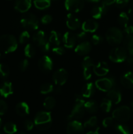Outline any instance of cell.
Returning <instances> with one entry per match:
<instances>
[{"label":"cell","mask_w":133,"mask_h":134,"mask_svg":"<svg viewBox=\"0 0 133 134\" xmlns=\"http://www.w3.org/2000/svg\"><path fill=\"white\" fill-rule=\"evenodd\" d=\"M83 98V97L82 96L78 94L75 96L74 105L70 115L68 116V119L69 120H78L83 116L86 111L83 105L86 102Z\"/></svg>","instance_id":"obj_1"},{"label":"cell","mask_w":133,"mask_h":134,"mask_svg":"<svg viewBox=\"0 0 133 134\" xmlns=\"http://www.w3.org/2000/svg\"><path fill=\"white\" fill-rule=\"evenodd\" d=\"M18 48V42L15 37L10 34H5L0 37V50L5 54L14 52Z\"/></svg>","instance_id":"obj_2"},{"label":"cell","mask_w":133,"mask_h":134,"mask_svg":"<svg viewBox=\"0 0 133 134\" xmlns=\"http://www.w3.org/2000/svg\"><path fill=\"white\" fill-rule=\"evenodd\" d=\"M34 124L40 130H46L52 125V116L48 111L37 113L34 119Z\"/></svg>","instance_id":"obj_3"},{"label":"cell","mask_w":133,"mask_h":134,"mask_svg":"<svg viewBox=\"0 0 133 134\" xmlns=\"http://www.w3.org/2000/svg\"><path fill=\"white\" fill-rule=\"evenodd\" d=\"M106 39L108 44L112 46L119 44L123 39V34L118 27H112L108 29L105 34Z\"/></svg>","instance_id":"obj_4"},{"label":"cell","mask_w":133,"mask_h":134,"mask_svg":"<svg viewBox=\"0 0 133 134\" xmlns=\"http://www.w3.org/2000/svg\"><path fill=\"white\" fill-rule=\"evenodd\" d=\"M33 41L43 52H47L50 49V43L49 41H47L45 33L43 30H39L34 34Z\"/></svg>","instance_id":"obj_5"},{"label":"cell","mask_w":133,"mask_h":134,"mask_svg":"<svg viewBox=\"0 0 133 134\" xmlns=\"http://www.w3.org/2000/svg\"><path fill=\"white\" fill-rule=\"evenodd\" d=\"M20 24L23 28L31 31L37 30L39 26L37 18L32 13H27L24 14L21 18Z\"/></svg>","instance_id":"obj_6"},{"label":"cell","mask_w":133,"mask_h":134,"mask_svg":"<svg viewBox=\"0 0 133 134\" xmlns=\"http://www.w3.org/2000/svg\"><path fill=\"white\" fill-rule=\"evenodd\" d=\"M131 111L128 106L123 105L117 107L112 112L113 119L121 122H125L130 119Z\"/></svg>","instance_id":"obj_7"},{"label":"cell","mask_w":133,"mask_h":134,"mask_svg":"<svg viewBox=\"0 0 133 134\" xmlns=\"http://www.w3.org/2000/svg\"><path fill=\"white\" fill-rule=\"evenodd\" d=\"M127 58L126 49L123 47H117L113 48L109 54V58L115 63H121Z\"/></svg>","instance_id":"obj_8"},{"label":"cell","mask_w":133,"mask_h":134,"mask_svg":"<svg viewBox=\"0 0 133 134\" xmlns=\"http://www.w3.org/2000/svg\"><path fill=\"white\" fill-rule=\"evenodd\" d=\"M115 85V79L113 77H104L95 81V86L96 88L102 92H108L112 89Z\"/></svg>","instance_id":"obj_9"},{"label":"cell","mask_w":133,"mask_h":134,"mask_svg":"<svg viewBox=\"0 0 133 134\" xmlns=\"http://www.w3.org/2000/svg\"><path fill=\"white\" fill-rule=\"evenodd\" d=\"M85 0H65V9L72 13H78L84 7Z\"/></svg>","instance_id":"obj_10"},{"label":"cell","mask_w":133,"mask_h":134,"mask_svg":"<svg viewBox=\"0 0 133 134\" xmlns=\"http://www.w3.org/2000/svg\"><path fill=\"white\" fill-rule=\"evenodd\" d=\"M94 61L90 56H85L82 62V66L83 68V76L85 80H89L92 76L91 68L94 66Z\"/></svg>","instance_id":"obj_11"},{"label":"cell","mask_w":133,"mask_h":134,"mask_svg":"<svg viewBox=\"0 0 133 134\" xmlns=\"http://www.w3.org/2000/svg\"><path fill=\"white\" fill-rule=\"evenodd\" d=\"M52 79L56 84L57 86H63L66 83L68 79V73L66 69L63 68H60L56 70L53 73Z\"/></svg>","instance_id":"obj_12"},{"label":"cell","mask_w":133,"mask_h":134,"mask_svg":"<svg viewBox=\"0 0 133 134\" xmlns=\"http://www.w3.org/2000/svg\"><path fill=\"white\" fill-rule=\"evenodd\" d=\"M67 134H83L84 127L78 120H70L66 127Z\"/></svg>","instance_id":"obj_13"},{"label":"cell","mask_w":133,"mask_h":134,"mask_svg":"<svg viewBox=\"0 0 133 134\" xmlns=\"http://www.w3.org/2000/svg\"><path fill=\"white\" fill-rule=\"evenodd\" d=\"M38 66L40 71L44 73H48L52 71L53 68V62L52 58L46 55L42 56L39 60Z\"/></svg>","instance_id":"obj_14"},{"label":"cell","mask_w":133,"mask_h":134,"mask_svg":"<svg viewBox=\"0 0 133 134\" xmlns=\"http://www.w3.org/2000/svg\"><path fill=\"white\" fill-rule=\"evenodd\" d=\"M91 44L87 41L80 42L75 47L74 52L79 56H86L91 51Z\"/></svg>","instance_id":"obj_15"},{"label":"cell","mask_w":133,"mask_h":134,"mask_svg":"<svg viewBox=\"0 0 133 134\" xmlns=\"http://www.w3.org/2000/svg\"><path fill=\"white\" fill-rule=\"evenodd\" d=\"M94 73L99 77H104L109 72V66L105 62H100L93 67Z\"/></svg>","instance_id":"obj_16"},{"label":"cell","mask_w":133,"mask_h":134,"mask_svg":"<svg viewBox=\"0 0 133 134\" xmlns=\"http://www.w3.org/2000/svg\"><path fill=\"white\" fill-rule=\"evenodd\" d=\"M66 24L68 28L71 30H76L80 26V20L78 17L76 16L74 14L70 13H69L66 16Z\"/></svg>","instance_id":"obj_17"},{"label":"cell","mask_w":133,"mask_h":134,"mask_svg":"<svg viewBox=\"0 0 133 134\" xmlns=\"http://www.w3.org/2000/svg\"><path fill=\"white\" fill-rule=\"evenodd\" d=\"M107 11H108V7L105 6L102 3L101 5L93 7L91 9V14L93 18L98 20L104 16L106 14Z\"/></svg>","instance_id":"obj_18"},{"label":"cell","mask_w":133,"mask_h":134,"mask_svg":"<svg viewBox=\"0 0 133 134\" xmlns=\"http://www.w3.org/2000/svg\"><path fill=\"white\" fill-rule=\"evenodd\" d=\"M77 42L75 34L70 31H67L63 36V43L64 46L68 48H71L75 46Z\"/></svg>","instance_id":"obj_19"},{"label":"cell","mask_w":133,"mask_h":134,"mask_svg":"<svg viewBox=\"0 0 133 134\" xmlns=\"http://www.w3.org/2000/svg\"><path fill=\"white\" fill-rule=\"evenodd\" d=\"M31 7V0H16L14 8L17 11L24 13L28 11Z\"/></svg>","instance_id":"obj_20"},{"label":"cell","mask_w":133,"mask_h":134,"mask_svg":"<svg viewBox=\"0 0 133 134\" xmlns=\"http://www.w3.org/2000/svg\"><path fill=\"white\" fill-rule=\"evenodd\" d=\"M99 27V24L95 20L88 19L84 21L82 25V29L86 33H93Z\"/></svg>","instance_id":"obj_21"},{"label":"cell","mask_w":133,"mask_h":134,"mask_svg":"<svg viewBox=\"0 0 133 134\" xmlns=\"http://www.w3.org/2000/svg\"><path fill=\"white\" fill-rule=\"evenodd\" d=\"M123 86L128 89L133 88V72L128 71L124 73L120 79Z\"/></svg>","instance_id":"obj_22"},{"label":"cell","mask_w":133,"mask_h":134,"mask_svg":"<svg viewBox=\"0 0 133 134\" xmlns=\"http://www.w3.org/2000/svg\"><path fill=\"white\" fill-rule=\"evenodd\" d=\"M13 93V87L12 82L5 81L0 86V95L3 98H8Z\"/></svg>","instance_id":"obj_23"},{"label":"cell","mask_w":133,"mask_h":134,"mask_svg":"<svg viewBox=\"0 0 133 134\" xmlns=\"http://www.w3.org/2000/svg\"><path fill=\"white\" fill-rule=\"evenodd\" d=\"M106 98L114 104H118L121 102L122 99L121 92L116 89H111L110 90H109L107 93Z\"/></svg>","instance_id":"obj_24"},{"label":"cell","mask_w":133,"mask_h":134,"mask_svg":"<svg viewBox=\"0 0 133 134\" xmlns=\"http://www.w3.org/2000/svg\"><path fill=\"white\" fill-rule=\"evenodd\" d=\"M15 111L19 116H26L29 113V107L26 102H20L16 106Z\"/></svg>","instance_id":"obj_25"},{"label":"cell","mask_w":133,"mask_h":134,"mask_svg":"<svg viewBox=\"0 0 133 134\" xmlns=\"http://www.w3.org/2000/svg\"><path fill=\"white\" fill-rule=\"evenodd\" d=\"M95 92V85L92 82H88L84 85L82 90V96L85 98H89Z\"/></svg>","instance_id":"obj_26"},{"label":"cell","mask_w":133,"mask_h":134,"mask_svg":"<svg viewBox=\"0 0 133 134\" xmlns=\"http://www.w3.org/2000/svg\"><path fill=\"white\" fill-rule=\"evenodd\" d=\"M50 43L53 46H58L61 43V37L59 33L57 32V31L53 30L50 32L48 39Z\"/></svg>","instance_id":"obj_27"},{"label":"cell","mask_w":133,"mask_h":134,"mask_svg":"<svg viewBox=\"0 0 133 134\" xmlns=\"http://www.w3.org/2000/svg\"><path fill=\"white\" fill-rule=\"evenodd\" d=\"M84 108L89 113H96L98 111V105L95 100H89L84 103Z\"/></svg>","instance_id":"obj_28"},{"label":"cell","mask_w":133,"mask_h":134,"mask_svg":"<svg viewBox=\"0 0 133 134\" xmlns=\"http://www.w3.org/2000/svg\"><path fill=\"white\" fill-rule=\"evenodd\" d=\"M33 4L37 9L39 10H44L50 7L51 0H33Z\"/></svg>","instance_id":"obj_29"},{"label":"cell","mask_w":133,"mask_h":134,"mask_svg":"<svg viewBox=\"0 0 133 134\" xmlns=\"http://www.w3.org/2000/svg\"><path fill=\"white\" fill-rule=\"evenodd\" d=\"M56 104V101L53 97L48 96L44 99L43 102V106L47 110H51L54 108Z\"/></svg>","instance_id":"obj_30"},{"label":"cell","mask_w":133,"mask_h":134,"mask_svg":"<svg viewBox=\"0 0 133 134\" xmlns=\"http://www.w3.org/2000/svg\"><path fill=\"white\" fill-rule=\"evenodd\" d=\"M36 54V50L35 47L31 43H28L26 45L24 48V54L25 56L29 58L34 57Z\"/></svg>","instance_id":"obj_31"},{"label":"cell","mask_w":133,"mask_h":134,"mask_svg":"<svg viewBox=\"0 0 133 134\" xmlns=\"http://www.w3.org/2000/svg\"><path fill=\"white\" fill-rule=\"evenodd\" d=\"M118 23L119 24L120 26L123 27H125L126 26H128L129 21V16L126 14V13L122 12L119 15L118 18H117Z\"/></svg>","instance_id":"obj_32"},{"label":"cell","mask_w":133,"mask_h":134,"mask_svg":"<svg viewBox=\"0 0 133 134\" xmlns=\"http://www.w3.org/2000/svg\"><path fill=\"white\" fill-rule=\"evenodd\" d=\"M123 47L127 50L133 48V36L132 35H126L123 39Z\"/></svg>","instance_id":"obj_33"},{"label":"cell","mask_w":133,"mask_h":134,"mask_svg":"<svg viewBox=\"0 0 133 134\" xmlns=\"http://www.w3.org/2000/svg\"><path fill=\"white\" fill-rule=\"evenodd\" d=\"M112 103L107 98L103 99L100 103V107L102 111L104 113H109L110 111L111 108H112Z\"/></svg>","instance_id":"obj_34"},{"label":"cell","mask_w":133,"mask_h":134,"mask_svg":"<svg viewBox=\"0 0 133 134\" xmlns=\"http://www.w3.org/2000/svg\"><path fill=\"white\" fill-rule=\"evenodd\" d=\"M3 130L8 134H13L17 132V126L14 123L7 122L4 125Z\"/></svg>","instance_id":"obj_35"},{"label":"cell","mask_w":133,"mask_h":134,"mask_svg":"<svg viewBox=\"0 0 133 134\" xmlns=\"http://www.w3.org/2000/svg\"><path fill=\"white\" fill-rule=\"evenodd\" d=\"M115 129L119 134H130L129 127L123 124H116L115 126Z\"/></svg>","instance_id":"obj_36"},{"label":"cell","mask_w":133,"mask_h":134,"mask_svg":"<svg viewBox=\"0 0 133 134\" xmlns=\"http://www.w3.org/2000/svg\"><path fill=\"white\" fill-rule=\"evenodd\" d=\"M53 86L50 83H44L40 86V92L42 94H48L53 91Z\"/></svg>","instance_id":"obj_37"},{"label":"cell","mask_w":133,"mask_h":134,"mask_svg":"<svg viewBox=\"0 0 133 134\" xmlns=\"http://www.w3.org/2000/svg\"><path fill=\"white\" fill-rule=\"evenodd\" d=\"M10 74V69L9 66L5 64H0V77L5 79Z\"/></svg>","instance_id":"obj_38"},{"label":"cell","mask_w":133,"mask_h":134,"mask_svg":"<svg viewBox=\"0 0 133 134\" xmlns=\"http://www.w3.org/2000/svg\"><path fill=\"white\" fill-rule=\"evenodd\" d=\"M96 124H97V118L96 116H94L85 122L83 124V127L85 128H91L96 126Z\"/></svg>","instance_id":"obj_39"},{"label":"cell","mask_w":133,"mask_h":134,"mask_svg":"<svg viewBox=\"0 0 133 134\" xmlns=\"http://www.w3.org/2000/svg\"><path fill=\"white\" fill-rule=\"evenodd\" d=\"M30 39V35L28 31L27 30H25V31H22L20 34L19 36V39H18V41H19V43L20 44H26L27 41H29V39Z\"/></svg>","instance_id":"obj_40"},{"label":"cell","mask_w":133,"mask_h":134,"mask_svg":"<svg viewBox=\"0 0 133 134\" xmlns=\"http://www.w3.org/2000/svg\"><path fill=\"white\" fill-rule=\"evenodd\" d=\"M104 41V38L100 35H93L91 37V43L94 45H99Z\"/></svg>","instance_id":"obj_41"},{"label":"cell","mask_w":133,"mask_h":134,"mask_svg":"<svg viewBox=\"0 0 133 134\" xmlns=\"http://www.w3.org/2000/svg\"><path fill=\"white\" fill-rule=\"evenodd\" d=\"M113 117H106L102 120V126L104 128H108L113 125Z\"/></svg>","instance_id":"obj_42"},{"label":"cell","mask_w":133,"mask_h":134,"mask_svg":"<svg viewBox=\"0 0 133 134\" xmlns=\"http://www.w3.org/2000/svg\"><path fill=\"white\" fill-rule=\"evenodd\" d=\"M8 109V105L4 100L0 99V115H3L5 114Z\"/></svg>","instance_id":"obj_43"},{"label":"cell","mask_w":133,"mask_h":134,"mask_svg":"<svg viewBox=\"0 0 133 134\" xmlns=\"http://www.w3.org/2000/svg\"><path fill=\"white\" fill-rule=\"evenodd\" d=\"M52 52L57 55H63L65 53V50L63 47H61V46L59 45L55 46L54 47L52 48Z\"/></svg>","instance_id":"obj_44"},{"label":"cell","mask_w":133,"mask_h":134,"mask_svg":"<svg viewBox=\"0 0 133 134\" xmlns=\"http://www.w3.org/2000/svg\"><path fill=\"white\" fill-rule=\"evenodd\" d=\"M129 1L130 0H116V5L117 7L122 9V8L125 7L129 4Z\"/></svg>","instance_id":"obj_45"},{"label":"cell","mask_w":133,"mask_h":134,"mask_svg":"<svg viewBox=\"0 0 133 134\" xmlns=\"http://www.w3.org/2000/svg\"><path fill=\"white\" fill-rule=\"evenodd\" d=\"M29 66V62L27 59L22 60L19 64V68L22 71H25Z\"/></svg>","instance_id":"obj_46"},{"label":"cell","mask_w":133,"mask_h":134,"mask_svg":"<svg viewBox=\"0 0 133 134\" xmlns=\"http://www.w3.org/2000/svg\"><path fill=\"white\" fill-rule=\"evenodd\" d=\"M40 21H41V23L43 24H48L52 21V16L50 14H45L42 17Z\"/></svg>","instance_id":"obj_47"},{"label":"cell","mask_w":133,"mask_h":134,"mask_svg":"<svg viewBox=\"0 0 133 134\" xmlns=\"http://www.w3.org/2000/svg\"><path fill=\"white\" fill-rule=\"evenodd\" d=\"M76 36L77 41L80 43V42L86 41V37H87V34H86V32L82 31H80V32H79L78 34H76Z\"/></svg>","instance_id":"obj_48"},{"label":"cell","mask_w":133,"mask_h":134,"mask_svg":"<svg viewBox=\"0 0 133 134\" xmlns=\"http://www.w3.org/2000/svg\"><path fill=\"white\" fill-rule=\"evenodd\" d=\"M24 126L27 131L31 130L33 128L34 123L31 120H26L24 122Z\"/></svg>","instance_id":"obj_49"},{"label":"cell","mask_w":133,"mask_h":134,"mask_svg":"<svg viewBox=\"0 0 133 134\" xmlns=\"http://www.w3.org/2000/svg\"><path fill=\"white\" fill-rule=\"evenodd\" d=\"M124 31L126 35H132L133 34V26H126L124 27Z\"/></svg>","instance_id":"obj_50"},{"label":"cell","mask_w":133,"mask_h":134,"mask_svg":"<svg viewBox=\"0 0 133 134\" xmlns=\"http://www.w3.org/2000/svg\"><path fill=\"white\" fill-rule=\"evenodd\" d=\"M116 0H102V3L105 5V6L108 7L112 5L114 3H116Z\"/></svg>","instance_id":"obj_51"},{"label":"cell","mask_w":133,"mask_h":134,"mask_svg":"<svg viewBox=\"0 0 133 134\" xmlns=\"http://www.w3.org/2000/svg\"><path fill=\"white\" fill-rule=\"evenodd\" d=\"M129 17L130 18V19L132 20L133 21V1L132 2V3L130 4V7H129Z\"/></svg>","instance_id":"obj_52"},{"label":"cell","mask_w":133,"mask_h":134,"mask_svg":"<svg viewBox=\"0 0 133 134\" xmlns=\"http://www.w3.org/2000/svg\"><path fill=\"white\" fill-rule=\"evenodd\" d=\"M126 63L129 65H130V67H132L133 68V57L132 56H127L126 59Z\"/></svg>","instance_id":"obj_53"},{"label":"cell","mask_w":133,"mask_h":134,"mask_svg":"<svg viewBox=\"0 0 133 134\" xmlns=\"http://www.w3.org/2000/svg\"><path fill=\"white\" fill-rule=\"evenodd\" d=\"M99 128H96L95 131H91V132H88L86 134H100L99 132Z\"/></svg>","instance_id":"obj_54"},{"label":"cell","mask_w":133,"mask_h":134,"mask_svg":"<svg viewBox=\"0 0 133 134\" xmlns=\"http://www.w3.org/2000/svg\"><path fill=\"white\" fill-rule=\"evenodd\" d=\"M86 1H89L91 3H98L100 1V0H86Z\"/></svg>","instance_id":"obj_55"},{"label":"cell","mask_w":133,"mask_h":134,"mask_svg":"<svg viewBox=\"0 0 133 134\" xmlns=\"http://www.w3.org/2000/svg\"><path fill=\"white\" fill-rule=\"evenodd\" d=\"M129 56H132L133 57V48H131L130 50H129Z\"/></svg>","instance_id":"obj_56"},{"label":"cell","mask_w":133,"mask_h":134,"mask_svg":"<svg viewBox=\"0 0 133 134\" xmlns=\"http://www.w3.org/2000/svg\"><path fill=\"white\" fill-rule=\"evenodd\" d=\"M1 125H2V120H1V118H0V128H1Z\"/></svg>","instance_id":"obj_57"},{"label":"cell","mask_w":133,"mask_h":134,"mask_svg":"<svg viewBox=\"0 0 133 134\" xmlns=\"http://www.w3.org/2000/svg\"><path fill=\"white\" fill-rule=\"evenodd\" d=\"M131 105H132V110H133V102H132Z\"/></svg>","instance_id":"obj_58"},{"label":"cell","mask_w":133,"mask_h":134,"mask_svg":"<svg viewBox=\"0 0 133 134\" xmlns=\"http://www.w3.org/2000/svg\"><path fill=\"white\" fill-rule=\"evenodd\" d=\"M19 134H26L25 133H23V132H20Z\"/></svg>","instance_id":"obj_59"},{"label":"cell","mask_w":133,"mask_h":134,"mask_svg":"<svg viewBox=\"0 0 133 134\" xmlns=\"http://www.w3.org/2000/svg\"><path fill=\"white\" fill-rule=\"evenodd\" d=\"M0 134H2V133H1V132H0Z\"/></svg>","instance_id":"obj_60"},{"label":"cell","mask_w":133,"mask_h":134,"mask_svg":"<svg viewBox=\"0 0 133 134\" xmlns=\"http://www.w3.org/2000/svg\"><path fill=\"white\" fill-rule=\"evenodd\" d=\"M0 56H1V54H0Z\"/></svg>","instance_id":"obj_61"}]
</instances>
